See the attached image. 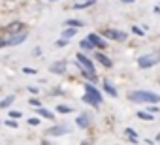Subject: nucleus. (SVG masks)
Masks as SVG:
<instances>
[{
    "mask_svg": "<svg viewBox=\"0 0 160 145\" xmlns=\"http://www.w3.org/2000/svg\"><path fill=\"white\" fill-rule=\"evenodd\" d=\"M57 111H60V113H70V111H72V108H70V106H58V108H57Z\"/></svg>",
    "mask_w": 160,
    "mask_h": 145,
    "instance_id": "obj_20",
    "label": "nucleus"
},
{
    "mask_svg": "<svg viewBox=\"0 0 160 145\" xmlns=\"http://www.w3.org/2000/svg\"><path fill=\"white\" fill-rule=\"evenodd\" d=\"M96 58L100 60V64H104L106 68H111V60L106 57V55H102V53H96Z\"/></svg>",
    "mask_w": 160,
    "mask_h": 145,
    "instance_id": "obj_10",
    "label": "nucleus"
},
{
    "mask_svg": "<svg viewBox=\"0 0 160 145\" xmlns=\"http://www.w3.org/2000/svg\"><path fill=\"white\" fill-rule=\"evenodd\" d=\"M72 36H75V28H68L62 32V38H72Z\"/></svg>",
    "mask_w": 160,
    "mask_h": 145,
    "instance_id": "obj_18",
    "label": "nucleus"
},
{
    "mask_svg": "<svg viewBox=\"0 0 160 145\" xmlns=\"http://www.w3.org/2000/svg\"><path fill=\"white\" fill-rule=\"evenodd\" d=\"M21 28H23V25H21V23H12V25H8V27H6V30H8L10 34H17Z\"/></svg>",
    "mask_w": 160,
    "mask_h": 145,
    "instance_id": "obj_9",
    "label": "nucleus"
},
{
    "mask_svg": "<svg viewBox=\"0 0 160 145\" xmlns=\"http://www.w3.org/2000/svg\"><path fill=\"white\" fill-rule=\"evenodd\" d=\"M30 106H34V108H38V106H40V102H38L36 98H32V100H30Z\"/></svg>",
    "mask_w": 160,
    "mask_h": 145,
    "instance_id": "obj_26",
    "label": "nucleus"
},
{
    "mask_svg": "<svg viewBox=\"0 0 160 145\" xmlns=\"http://www.w3.org/2000/svg\"><path fill=\"white\" fill-rule=\"evenodd\" d=\"M27 40V32H17L15 36H12L10 40H8V45H19V43H23Z\"/></svg>",
    "mask_w": 160,
    "mask_h": 145,
    "instance_id": "obj_5",
    "label": "nucleus"
},
{
    "mask_svg": "<svg viewBox=\"0 0 160 145\" xmlns=\"http://www.w3.org/2000/svg\"><path fill=\"white\" fill-rule=\"evenodd\" d=\"M66 25H70V27H81V23H79V21H73V19L66 21Z\"/></svg>",
    "mask_w": 160,
    "mask_h": 145,
    "instance_id": "obj_22",
    "label": "nucleus"
},
{
    "mask_svg": "<svg viewBox=\"0 0 160 145\" xmlns=\"http://www.w3.org/2000/svg\"><path fill=\"white\" fill-rule=\"evenodd\" d=\"M57 45H58V47H64V45H66V38H62V40H58V42H57Z\"/></svg>",
    "mask_w": 160,
    "mask_h": 145,
    "instance_id": "obj_25",
    "label": "nucleus"
},
{
    "mask_svg": "<svg viewBox=\"0 0 160 145\" xmlns=\"http://www.w3.org/2000/svg\"><path fill=\"white\" fill-rule=\"evenodd\" d=\"M75 58H77L79 66H81L83 70H87L89 74H94V66H92V62H91V60H89V58H87L83 53H77V57H75Z\"/></svg>",
    "mask_w": 160,
    "mask_h": 145,
    "instance_id": "obj_4",
    "label": "nucleus"
},
{
    "mask_svg": "<svg viewBox=\"0 0 160 145\" xmlns=\"http://www.w3.org/2000/svg\"><path fill=\"white\" fill-rule=\"evenodd\" d=\"M38 113H40L42 117H47V119H53V113H51V111H47V109H43V108H40V109H38Z\"/></svg>",
    "mask_w": 160,
    "mask_h": 145,
    "instance_id": "obj_15",
    "label": "nucleus"
},
{
    "mask_svg": "<svg viewBox=\"0 0 160 145\" xmlns=\"http://www.w3.org/2000/svg\"><path fill=\"white\" fill-rule=\"evenodd\" d=\"M64 68H66V64L60 60V62H57V64L51 66V72H53V74H64Z\"/></svg>",
    "mask_w": 160,
    "mask_h": 145,
    "instance_id": "obj_8",
    "label": "nucleus"
},
{
    "mask_svg": "<svg viewBox=\"0 0 160 145\" xmlns=\"http://www.w3.org/2000/svg\"><path fill=\"white\" fill-rule=\"evenodd\" d=\"M83 89H85L83 102H87V104H91V106H100V104H102V94L98 92V89H94V87L89 85V83H87Z\"/></svg>",
    "mask_w": 160,
    "mask_h": 145,
    "instance_id": "obj_2",
    "label": "nucleus"
},
{
    "mask_svg": "<svg viewBox=\"0 0 160 145\" xmlns=\"http://www.w3.org/2000/svg\"><path fill=\"white\" fill-rule=\"evenodd\" d=\"M64 132H68V128H66V126H55V128H51V130H49V134H51V136H62Z\"/></svg>",
    "mask_w": 160,
    "mask_h": 145,
    "instance_id": "obj_12",
    "label": "nucleus"
},
{
    "mask_svg": "<svg viewBox=\"0 0 160 145\" xmlns=\"http://www.w3.org/2000/svg\"><path fill=\"white\" fill-rule=\"evenodd\" d=\"M23 72L25 74H28V76H34V74H38L36 70H32V68H23Z\"/></svg>",
    "mask_w": 160,
    "mask_h": 145,
    "instance_id": "obj_23",
    "label": "nucleus"
},
{
    "mask_svg": "<svg viewBox=\"0 0 160 145\" xmlns=\"http://www.w3.org/2000/svg\"><path fill=\"white\" fill-rule=\"evenodd\" d=\"M6 124H8V126H12V128H15V126H17V124H15L13 121H6Z\"/></svg>",
    "mask_w": 160,
    "mask_h": 145,
    "instance_id": "obj_29",
    "label": "nucleus"
},
{
    "mask_svg": "<svg viewBox=\"0 0 160 145\" xmlns=\"http://www.w3.org/2000/svg\"><path fill=\"white\" fill-rule=\"evenodd\" d=\"M128 98L132 102H138V104H154V102H160V96L154 94V92H149V91H134L128 94Z\"/></svg>",
    "mask_w": 160,
    "mask_h": 145,
    "instance_id": "obj_1",
    "label": "nucleus"
},
{
    "mask_svg": "<svg viewBox=\"0 0 160 145\" xmlns=\"http://www.w3.org/2000/svg\"><path fill=\"white\" fill-rule=\"evenodd\" d=\"M160 62V53H149V55H143L138 58V66L139 68H151L154 64Z\"/></svg>",
    "mask_w": 160,
    "mask_h": 145,
    "instance_id": "obj_3",
    "label": "nucleus"
},
{
    "mask_svg": "<svg viewBox=\"0 0 160 145\" xmlns=\"http://www.w3.org/2000/svg\"><path fill=\"white\" fill-rule=\"evenodd\" d=\"M104 36H108V38H111V40H124V38H126V34H124V32H119V30H111V28L104 30Z\"/></svg>",
    "mask_w": 160,
    "mask_h": 145,
    "instance_id": "obj_6",
    "label": "nucleus"
},
{
    "mask_svg": "<svg viewBox=\"0 0 160 145\" xmlns=\"http://www.w3.org/2000/svg\"><path fill=\"white\" fill-rule=\"evenodd\" d=\"M89 40H91L94 45H98V47H106V45H108V43L104 42V38L98 36V34H89Z\"/></svg>",
    "mask_w": 160,
    "mask_h": 145,
    "instance_id": "obj_7",
    "label": "nucleus"
},
{
    "mask_svg": "<svg viewBox=\"0 0 160 145\" xmlns=\"http://www.w3.org/2000/svg\"><path fill=\"white\" fill-rule=\"evenodd\" d=\"M122 2H124V4H128V2H134V0H122Z\"/></svg>",
    "mask_w": 160,
    "mask_h": 145,
    "instance_id": "obj_31",
    "label": "nucleus"
},
{
    "mask_svg": "<svg viewBox=\"0 0 160 145\" xmlns=\"http://www.w3.org/2000/svg\"><path fill=\"white\" fill-rule=\"evenodd\" d=\"M124 134H126V136H128V138H130V139H134V141H136V139H138V134H136V132H134V130H132V128H126V132H124Z\"/></svg>",
    "mask_w": 160,
    "mask_h": 145,
    "instance_id": "obj_19",
    "label": "nucleus"
},
{
    "mask_svg": "<svg viewBox=\"0 0 160 145\" xmlns=\"http://www.w3.org/2000/svg\"><path fill=\"white\" fill-rule=\"evenodd\" d=\"M104 89H106L111 96H117V91H115V87L111 85V81H109V79H104Z\"/></svg>",
    "mask_w": 160,
    "mask_h": 145,
    "instance_id": "obj_11",
    "label": "nucleus"
},
{
    "mask_svg": "<svg viewBox=\"0 0 160 145\" xmlns=\"http://www.w3.org/2000/svg\"><path fill=\"white\" fill-rule=\"evenodd\" d=\"M79 45H81V49H85V51H89V49H92V45H94V43H92V42H91V40L87 38V40H83L81 43H79Z\"/></svg>",
    "mask_w": 160,
    "mask_h": 145,
    "instance_id": "obj_14",
    "label": "nucleus"
},
{
    "mask_svg": "<svg viewBox=\"0 0 160 145\" xmlns=\"http://www.w3.org/2000/svg\"><path fill=\"white\" fill-rule=\"evenodd\" d=\"M77 126H83V128L89 126V117L87 115H79L77 117Z\"/></svg>",
    "mask_w": 160,
    "mask_h": 145,
    "instance_id": "obj_13",
    "label": "nucleus"
},
{
    "mask_svg": "<svg viewBox=\"0 0 160 145\" xmlns=\"http://www.w3.org/2000/svg\"><path fill=\"white\" fill-rule=\"evenodd\" d=\"M132 30H134V34H138V36H141V34H143V30H141V28H138V27H132Z\"/></svg>",
    "mask_w": 160,
    "mask_h": 145,
    "instance_id": "obj_24",
    "label": "nucleus"
},
{
    "mask_svg": "<svg viewBox=\"0 0 160 145\" xmlns=\"http://www.w3.org/2000/svg\"><path fill=\"white\" fill-rule=\"evenodd\" d=\"M28 91H30L32 94H36V92H38V87H28Z\"/></svg>",
    "mask_w": 160,
    "mask_h": 145,
    "instance_id": "obj_28",
    "label": "nucleus"
},
{
    "mask_svg": "<svg viewBox=\"0 0 160 145\" xmlns=\"http://www.w3.org/2000/svg\"><path fill=\"white\" fill-rule=\"evenodd\" d=\"M91 4H94V0H87V2H83V4H75L73 8L79 10V8H87V6H91Z\"/></svg>",
    "mask_w": 160,
    "mask_h": 145,
    "instance_id": "obj_21",
    "label": "nucleus"
},
{
    "mask_svg": "<svg viewBox=\"0 0 160 145\" xmlns=\"http://www.w3.org/2000/svg\"><path fill=\"white\" fill-rule=\"evenodd\" d=\"M12 102H13V96H8V98H4L2 102H0V108H8Z\"/></svg>",
    "mask_w": 160,
    "mask_h": 145,
    "instance_id": "obj_17",
    "label": "nucleus"
},
{
    "mask_svg": "<svg viewBox=\"0 0 160 145\" xmlns=\"http://www.w3.org/2000/svg\"><path fill=\"white\" fill-rule=\"evenodd\" d=\"M28 122H30V124H38V122H40V119H36V117H32V119H28Z\"/></svg>",
    "mask_w": 160,
    "mask_h": 145,
    "instance_id": "obj_27",
    "label": "nucleus"
},
{
    "mask_svg": "<svg viewBox=\"0 0 160 145\" xmlns=\"http://www.w3.org/2000/svg\"><path fill=\"white\" fill-rule=\"evenodd\" d=\"M156 141H160V136H156Z\"/></svg>",
    "mask_w": 160,
    "mask_h": 145,
    "instance_id": "obj_32",
    "label": "nucleus"
},
{
    "mask_svg": "<svg viewBox=\"0 0 160 145\" xmlns=\"http://www.w3.org/2000/svg\"><path fill=\"white\" fill-rule=\"evenodd\" d=\"M138 117L143 119V121H152V115L151 113H143V111H138Z\"/></svg>",
    "mask_w": 160,
    "mask_h": 145,
    "instance_id": "obj_16",
    "label": "nucleus"
},
{
    "mask_svg": "<svg viewBox=\"0 0 160 145\" xmlns=\"http://www.w3.org/2000/svg\"><path fill=\"white\" fill-rule=\"evenodd\" d=\"M4 45H8V42H6V40H2V38H0V47H4Z\"/></svg>",
    "mask_w": 160,
    "mask_h": 145,
    "instance_id": "obj_30",
    "label": "nucleus"
}]
</instances>
